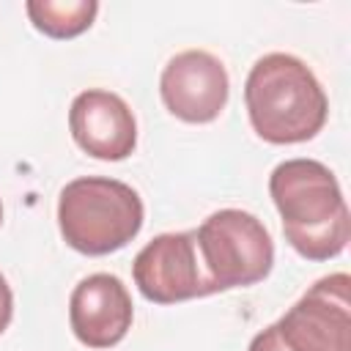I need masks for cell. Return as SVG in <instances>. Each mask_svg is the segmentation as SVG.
<instances>
[{"label": "cell", "instance_id": "cell-10", "mask_svg": "<svg viewBox=\"0 0 351 351\" xmlns=\"http://www.w3.org/2000/svg\"><path fill=\"white\" fill-rule=\"evenodd\" d=\"M25 11L33 22V27L49 38H74L85 33L96 14V0H27Z\"/></svg>", "mask_w": 351, "mask_h": 351}, {"label": "cell", "instance_id": "cell-8", "mask_svg": "<svg viewBox=\"0 0 351 351\" xmlns=\"http://www.w3.org/2000/svg\"><path fill=\"white\" fill-rule=\"evenodd\" d=\"M134 304L126 285L107 271L82 277L69 296V324L88 348H112L132 329Z\"/></svg>", "mask_w": 351, "mask_h": 351}, {"label": "cell", "instance_id": "cell-11", "mask_svg": "<svg viewBox=\"0 0 351 351\" xmlns=\"http://www.w3.org/2000/svg\"><path fill=\"white\" fill-rule=\"evenodd\" d=\"M11 315H14V293H11L8 280L0 274V335L8 329Z\"/></svg>", "mask_w": 351, "mask_h": 351}, {"label": "cell", "instance_id": "cell-9", "mask_svg": "<svg viewBox=\"0 0 351 351\" xmlns=\"http://www.w3.org/2000/svg\"><path fill=\"white\" fill-rule=\"evenodd\" d=\"M69 129L74 143L93 159L121 162L137 145V121L132 107L112 90L88 88L69 107Z\"/></svg>", "mask_w": 351, "mask_h": 351}, {"label": "cell", "instance_id": "cell-1", "mask_svg": "<svg viewBox=\"0 0 351 351\" xmlns=\"http://www.w3.org/2000/svg\"><path fill=\"white\" fill-rule=\"evenodd\" d=\"M285 241L307 261L337 258L351 236V214L335 173L318 159H285L269 176Z\"/></svg>", "mask_w": 351, "mask_h": 351}, {"label": "cell", "instance_id": "cell-3", "mask_svg": "<svg viewBox=\"0 0 351 351\" xmlns=\"http://www.w3.org/2000/svg\"><path fill=\"white\" fill-rule=\"evenodd\" d=\"M137 189L118 178L82 176L69 181L58 197V228L63 241L82 255H110L126 247L143 228Z\"/></svg>", "mask_w": 351, "mask_h": 351}, {"label": "cell", "instance_id": "cell-4", "mask_svg": "<svg viewBox=\"0 0 351 351\" xmlns=\"http://www.w3.org/2000/svg\"><path fill=\"white\" fill-rule=\"evenodd\" d=\"M351 277L315 280L302 299L250 340L247 351H351Z\"/></svg>", "mask_w": 351, "mask_h": 351}, {"label": "cell", "instance_id": "cell-12", "mask_svg": "<svg viewBox=\"0 0 351 351\" xmlns=\"http://www.w3.org/2000/svg\"><path fill=\"white\" fill-rule=\"evenodd\" d=\"M0 225H3V203H0Z\"/></svg>", "mask_w": 351, "mask_h": 351}, {"label": "cell", "instance_id": "cell-5", "mask_svg": "<svg viewBox=\"0 0 351 351\" xmlns=\"http://www.w3.org/2000/svg\"><path fill=\"white\" fill-rule=\"evenodd\" d=\"M195 241L214 293L247 288L269 277L274 241L266 225L241 208H219L195 228Z\"/></svg>", "mask_w": 351, "mask_h": 351}, {"label": "cell", "instance_id": "cell-7", "mask_svg": "<svg viewBox=\"0 0 351 351\" xmlns=\"http://www.w3.org/2000/svg\"><path fill=\"white\" fill-rule=\"evenodd\" d=\"M165 107L186 123H211L228 104L230 80L219 58L206 49H184L167 60L159 77Z\"/></svg>", "mask_w": 351, "mask_h": 351}, {"label": "cell", "instance_id": "cell-2", "mask_svg": "<svg viewBox=\"0 0 351 351\" xmlns=\"http://www.w3.org/2000/svg\"><path fill=\"white\" fill-rule=\"evenodd\" d=\"M244 104L255 134L271 145L313 140L329 115V99L318 77L288 52H269L252 63Z\"/></svg>", "mask_w": 351, "mask_h": 351}, {"label": "cell", "instance_id": "cell-6", "mask_svg": "<svg viewBox=\"0 0 351 351\" xmlns=\"http://www.w3.org/2000/svg\"><path fill=\"white\" fill-rule=\"evenodd\" d=\"M132 277L137 291L154 304H176L214 293L200 263L195 230L154 236L134 255Z\"/></svg>", "mask_w": 351, "mask_h": 351}]
</instances>
